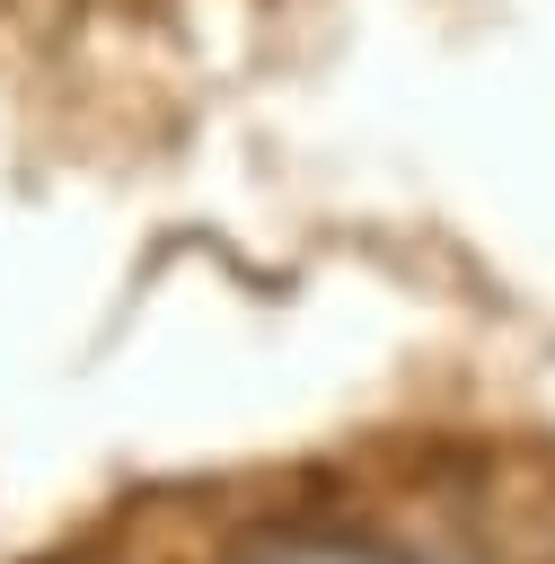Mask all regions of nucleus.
Here are the masks:
<instances>
[{
  "label": "nucleus",
  "mask_w": 555,
  "mask_h": 564,
  "mask_svg": "<svg viewBox=\"0 0 555 564\" xmlns=\"http://www.w3.org/2000/svg\"><path fill=\"white\" fill-rule=\"evenodd\" d=\"M220 564H405L388 538H370V529H317V520H273V529H247Z\"/></svg>",
  "instance_id": "nucleus-1"
}]
</instances>
